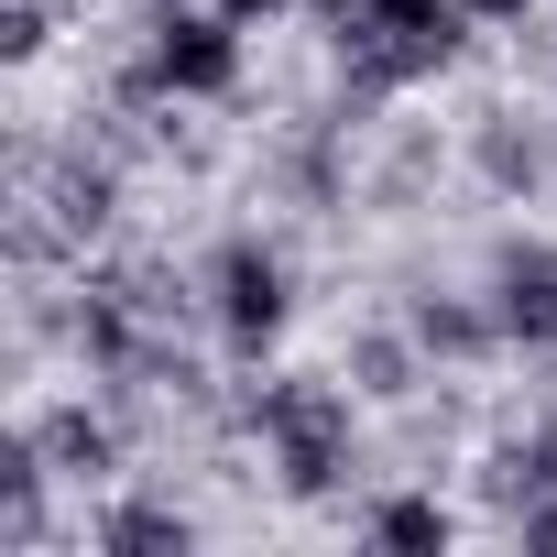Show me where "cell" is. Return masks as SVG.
Returning <instances> with one entry per match:
<instances>
[{"instance_id": "cell-1", "label": "cell", "mask_w": 557, "mask_h": 557, "mask_svg": "<svg viewBox=\"0 0 557 557\" xmlns=\"http://www.w3.org/2000/svg\"><path fill=\"white\" fill-rule=\"evenodd\" d=\"M251 426H262V448H273V481H285L296 503H329L350 470H361V416H350V383H262L251 405H240Z\"/></svg>"}, {"instance_id": "cell-2", "label": "cell", "mask_w": 557, "mask_h": 557, "mask_svg": "<svg viewBox=\"0 0 557 557\" xmlns=\"http://www.w3.org/2000/svg\"><path fill=\"white\" fill-rule=\"evenodd\" d=\"M240 77V23L219 12H197V0H175V12H153V45H143V66L121 77L132 99H219Z\"/></svg>"}, {"instance_id": "cell-3", "label": "cell", "mask_w": 557, "mask_h": 557, "mask_svg": "<svg viewBox=\"0 0 557 557\" xmlns=\"http://www.w3.org/2000/svg\"><path fill=\"white\" fill-rule=\"evenodd\" d=\"M285 307H296V273H285V251L273 240H219V262H208V318H219V350L230 361H262L273 339H285Z\"/></svg>"}, {"instance_id": "cell-4", "label": "cell", "mask_w": 557, "mask_h": 557, "mask_svg": "<svg viewBox=\"0 0 557 557\" xmlns=\"http://www.w3.org/2000/svg\"><path fill=\"white\" fill-rule=\"evenodd\" d=\"M492 318H503V350H557V251H503Z\"/></svg>"}, {"instance_id": "cell-5", "label": "cell", "mask_w": 557, "mask_h": 557, "mask_svg": "<svg viewBox=\"0 0 557 557\" xmlns=\"http://www.w3.org/2000/svg\"><path fill=\"white\" fill-rule=\"evenodd\" d=\"M470 164H481L503 197H535V186L557 175V153H546V121H535V110H481V132H470Z\"/></svg>"}, {"instance_id": "cell-6", "label": "cell", "mask_w": 557, "mask_h": 557, "mask_svg": "<svg viewBox=\"0 0 557 557\" xmlns=\"http://www.w3.org/2000/svg\"><path fill=\"white\" fill-rule=\"evenodd\" d=\"M339 383H350L361 405H405V394L426 383V339H416V329H361V339L339 350Z\"/></svg>"}, {"instance_id": "cell-7", "label": "cell", "mask_w": 557, "mask_h": 557, "mask_svg": "<svg viewBox=\"0 0 557 557\" xmlns=\"http://www.w3.org/2000/svg\"><path fill=\"white\" fill-rule=\"evenodd\" d=\"M405 329L426 339V361H492V350H503L492 296H416V307H405Z\"/></svg>"}, {"instance_id": "cell-8", "label": "cell", "mask_w": 557, "mask_h": 557, "mask_svg": "<svg viewBox=\"0 0 557 557\" xmlns=\"http://www.w3.org/2000/svg\"><path fill=\"white\" fill-rule=\"evenodd\" d=\"M34 437H45L55 481H121V426H110V416H88V405H55V416H34Z\"/></svg>"}, {"instance_id": "cell-9", "label": "cell", "mask_w": 557, "mask_h": 557, "mask_svg": "<svg viewBox=\"0 0 557 557\" xmlns=\"http://www.w3.org/2000/svg\"><path fill=\"white\" fill-rule=\"evenodd\" d=\"M88 546L99 557H186L197 546V513H175V503H110L88 524Z\"/></svg>"}, {"instance_id": "cell-10", "label": "cell", "mask_w": 557, "mask_h": 557, "mask_svg": "<svg viewBox=\"0 0 557 557\" xmlns=\"http://www.w3.org/2000/svg\"><path fill=\"white\" fill-rule=\"evenodd\" d=\"M350 535H361V546H426V557H437V546L459 535V513H448L437 492H394V503H361Z\"/></svg>"}, {"instance_id": "cell-11", "label": "cell", "mask_w": 557, "mask_h": 557, "mask_svg": "<svg viewBox=\"0 0 557 557\" xmlns=\"http://www.w3.org/2000/svg\"><path fill=\"white\" fill-rule=\"evenodd\" d=\"M503 524H513V546H557V492H535V503L503 513Z\"/></svg>"}, {"instance_id": "cell-12", "label": "cell", "mask_w": 557, "mask_h": 557, "mask_svg": "<svg viewBox=\"0 0 557 557\" xmlns=\"http://www.w3.org/2000/svg\"><path fill=\"white\" fill-rule=\"evenodd\" d=\"M219 12H230V23L251 34V23H273V12H285V0H219Z\"/></svg>"}, {"instance_id": "cell-13", "label": "cell", "mask_w": 557, "mask_h": 557, "mask_svg": "<svg viewBox=\"0 0 557 557\" xmlns=\"http://www.w3.org/2000/svg\"><path fill=\"white\" fill-rule=\"evenodd\" d=\"M535 0H470V23H524Z\"/></svg>"}]
</instances>
